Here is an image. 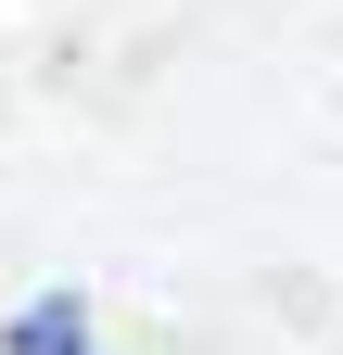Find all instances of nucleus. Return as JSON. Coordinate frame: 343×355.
<instances>
[{
  "label": "nucleus",
  "mask_w": 343,
  "mask_h": 355,
  "mask_svg": "<svg viewBox=\"0 0 343 355\" xmlns=\"http://www.w3.org/2000/svg\"><path fill=\"white\" fill-rule=\"evenodd\" d=\"M0 355H90V292H26L13 318H0Z\"/></svg>",
  "instance_id": "1"
}]
</instances>
